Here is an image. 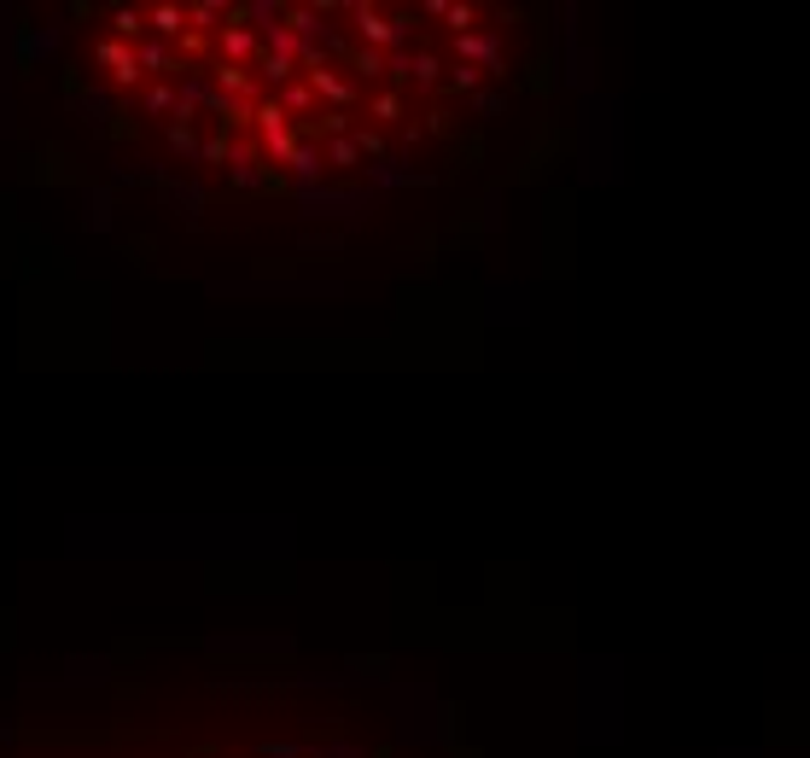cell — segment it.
Returning <instances> with one entry per match:
<instances>
[{
	"label": "cell",
	"instance_id": "cell-1",
	"mask_svg": "<svg viewBox=\"0 0 810 758\" xmlns=\"http://www.w3.org/2000/svg\"><path fill=\"white\" fill-rule=\"evenodd\" d=\"M344 12H350L356 35H362V47H373V53H379V47H403V41H408L403 18H385L379 6H368V0H356V6H344Z\"/></svg>",
	"mask_w": 810,
	"mask_h": 758
},
{
	"label": "cell",
	"instance_id": "cell-2",
	"mask_svg": "<svg viewBox=\"0 0 810 758\" xmlns=\"http://www.w3.org/2000/svg\"><path fill=\"white\" fill-rule=\"evenodd\" d=\"M304 82H309V94H315V105L327 100L333 111H350V105H356V82H350L344 70H333V65L304 70Z\"/></svg>",
	"mask_w": 810,
	"mask_h": 758
},
{
	"label": "cell",
	"instance_id": "cell-3",
	"mask_svg": "<svg viewBox=\"0 0 810 758\" xmlns=\"http://www.w3.org/2000/svg\"><path fill=\"white\" fill-rule=\"evenodd\" d=\"M455 53H461V65H484L490 76H502V35L496 30H467L455 35Z\"/></svg>",
	"mask_w": 810,
	"mask_h": 758
},
{
	"label": "cell",
	"instance_id": "cell-4",
	"mask_svg": "<svg viewBox=\"0 0 810 758\" xmlns=\"http://www.w3.org/2000/svg\"><path fill=\"white\" fill-rule=\"evenodd\" d=\"M228 181H234L239 193H274V187H280V170L263 164V158H251V152H234V158H228Z\"/></svg>",
	"mask_w": 810,
	"mask_h": 758
},
{
	"label": "cell",
	"instance_id": "cell-5",
	"mask_svg": "<svg viewBox=\"0 0 810 758\" xmlns=\"http://www.w3.org/2000/svg\"><path fill=\"white\" fill-rule=\"evenodd\" d=\"M216 47H222V65H245L263 53V41L245 30V24H216Z\"/></svg>",
	"mask_w": 810,
	"mask_h": 758
},
{
	"label": "cell",
	"instance_id": "cell-6",
	"mask_svg": "<svg viewBox=\"0 0 810 758\" xmlns=\"http://www.w3.org/2000/svg\"><path fill=\"white\" fill-rule=\"evenodd\" d=\"M94 59H100L105 70H111V82H123V88H135V47H129V41H117V35H111V41H100V47H94Z\"/></svg>",
	"mask_w": 810,
	"mask_h": 758
},
{
	"label": "cell",
	"instance_id": "cell-7",
	"mask_svg": "<svg viewBox=\"0 0 810 758\" xmlns=\"http://www.w3.org/2000/svg\"><path fill=\"white\" fill-rule=\"evenodd\" d=\"M286 170H292V181H298L304 193H315V181H321V170H327V164H321V146H315V140H298L292 158H286Z\"/></svg>",
	"mask_w": 810,
	"mask_h": 758
},
{
	"label": "cell",
	"instance_id": "cell-8",
	"mask_svg": "<svg viewBox=\"0 0 810 758\" xmlns=\"http://www.w3.org/2000/svg\"><path fill=\"white\" fill-rule=\"evenodd\" d=\"M146 24H152V35H158V41H181V35H187V12H181V6H152V12H146Z\"/></svg>",
	"mask_w": 810,
	"mask_h": 758
},
{
	"label": "cell",
	"instance_id": "cell-9",
	"mask_svg": "<svg viewBox=\"0 0 810 758\" xmlns=\"http://www.w3.org/2000/svg\"><path fill=\"white\" fill-rule=\"evenodd\" d=\"M298 76V65L292 59H274V53H257V82H269V88H286Z\"/></svg>",
	"mask_w": 810,
	"mask_h": 758
},
{
	"label": "cell",
	"instance_id": "cell-10",
	"mask_svg": "<svg viewBox=\"0 0 810 758\" xmlns=\"http://www.w3.org/2000/svg\"><path fill=\"white\" fill-rule=\"evenodd\" d=\"M368 181H373V187H408V181H414V170H403L397 158H373V164H368Z\"/></svg>",
	"mask_w": 810,
	"mask_h": 758
},
{
	"label": "cell",
	"instance_id": "cell-11",
	"mask_svg": "<svg viewBox=\"0 0 810 758\" xmlns=\"http://www.w3.org/2000/svg\"><path fill=\"white\" fill-rule=\"evenodd\" d=\"M350 70H356L350 82H379V76H385V53H373V47H356V53H350Z\"/></svg>",
	"mask_w": 810,
	"mask_h": 758
},
{
	"label": "cell",
	"instance_id": "cell-12",
	"mask_svg": "<svg viewBox=\"0 0 810 758\" xmlns=\"http://www.w3.org/2000/svg\"><path fill=\"white\" fill-rule=\"evenodd\" d=\"M111 30H117V41H140L146 12H135V6H111Z\"/></svg>",
	"mask_w": 810,
	"mask_h": 758
},
{
	"label": "cell",
	"instance_id": "cell-13",
	"mask_svg": "<svg viewBox=\"0 0 810 758\" xmlns=\"http://www.w3.org/2000/svg\"><path fill=\"white\" fill-rule=\"evenodd\" d=\"M280 111H286V117H292V111H315V94H309V82H298V76H292V82H286V88H280Z\"/></svg>",
	"mask_w": 810,
	"mask_h": 758
},
{
	"label": "cell",
	"instance_id": "cell-14",
	"mask_svg": "<svg viewBox=\"0 0 810 758\" xmlns=\"http://www.w3.org/2000/svg\"><path fill=\"white\" fill-rule=\"evenodd\" d=\"M135 70L146 76V70H169V47L164 41H135Z\"/></svg>",
	"mask_w": 810,
	"mask_h": 758
},
{
	"label": "cell",
	"instance_id": "cell-15",
	"mask_svg": "<svg viewBox=\"0 0 810 758\" xmlns=\"http://www.w3.org/2000/svg\"><path fill=\"white\" fill-rule=\"evenodd\" d=\"M438 76H443V65L432 59V53H414V59H408V82H420V88H438Z\"/></svg>",
	"mask_w": 810,
	"mask_h": 758
},
{
	"label": "cell",
	"instance_id": "cell-16",
	"mask_svg": "<svg viewBox=\"0 0 810 758\" xmlns=\"http://www.w3.org/2000/svg\"><path fill=\"white\" fill-rule=\"evenodd\" d=\"M216 18H228V0H199V6H187V24H199V30H216Z\"/></svg>",
	"mask_w": 810,
	"mask_h": 758
},
{
	"label": "cell",
	"instance_id": "cell-17",
	"mask_svg": "<svg viewBox=\"0 0 810 758\" xmlns=\"http://www.w3.org/2000/svg\"><path fill=\"white\" fill-rule=\"evenodd\" d=\"M327 164H333V170H356V164H362V152L350 146V135L327 140Z\"/></svg>",
	"mask_w": 810,
	"mask_h": 758
},
{
	"label": "cell",
	"instance_id": "cell-18",
	"mask_svg": "<svg viewBox=\"0 0 810 758\" xmlns=\"http://www.w3.org/2000/svg\"><path fill=\"white\" fill-rule=\"evenodd\" d=\"M292 146H298V135H292V129H274V135H263V152H269L274 164H286V158H292Z\"/></svg>",
	"mask_w": 810,
	"mask_h": 758
},
{
	"label": "cell",
	"instance_id": "cell-19",
	"mask_svg": "<svg viewBox=\"0 0 810 758\" xmlns=\"http://www.w3.org/2000/svg\"><path fill=\"white\" fill-rule=\"evenodd\" d=\"M397 111H403L397 88H379V94H373V117H379V123H397Z\"/></svg>",
	"mask_w": 810,
	"mask_h": 758
},
{
	"label": "cell",
	"instance_id": "cell-20",
	"mask_svg": "<svg viewBox=\"0 0 810 758\" xmlns=\"http://www.w3.org/2000/svg\"><path fill=\"white\" fill-rule=\"evenodd\" d=\"M443 18L455 24V35H467V30H473V24H478V12H473V6H467V0H461V6L449 0V12H443Z\"/></svg>",
	"mask_w": 810,
	"mask_h": 758
},
{
	"label": "cell",
	"instance_id": "cell-21",
	"mask_svg": "<svg viewBox=\"0 0 810 758\" xmlns=\"http://www.w3.org/2000/svg\"><path fill=\"white\" fill-rule=\"evenodd\" d=\"M169 146L187 158V152H199V140H193V123H169Z\"/></svg>",
	"mask_w": 810,
	"mask_h": 758
},
{
	"label": "cell",
	"instance_id": "cell-22",
	"mask_svg": "<svg viewBox=\"0 0 810 758\" xmlns=\"http://www.w3.org/2000/svg\"><path fill=\"white\" fill-rule=\"evenodd\" d=\"M199 158H204V164H222V158H234V146H228V135H210V140L199 146Z\"/></svg>",
	"mask_w": 810,
	"mask_h": 758
},
{
	"label": "cell",
	"instance_id": "cell-23",
	"mask_svg": "<svg viewBox=\"0 0 810 758\" xmlns=\"http://www.w3.org/2000/svg\"><path fill=\"white\" fill-rule=\"evenodd\" d=\"M478 76H484V70L455 65V70H449V88H461V94H478Z\"/></svg>",
	"mask_w": 810,
	"mask_h": 758
},
{
	"label": "cell",
	"instance_id": "cell-24",
	"mask_svg": "<svg viewBox=\"0 0 810 758\" xmlns=\"http://www.w3.org/2000/svg\"><path fill=\"white\" fill-rule=\"evenodd\" d=\"M146 111H175V88H169V82H158V88L146 94Z\"/></svg>",
	"mask_w": 810,
	"mask_h": 758
}]
</instances>
